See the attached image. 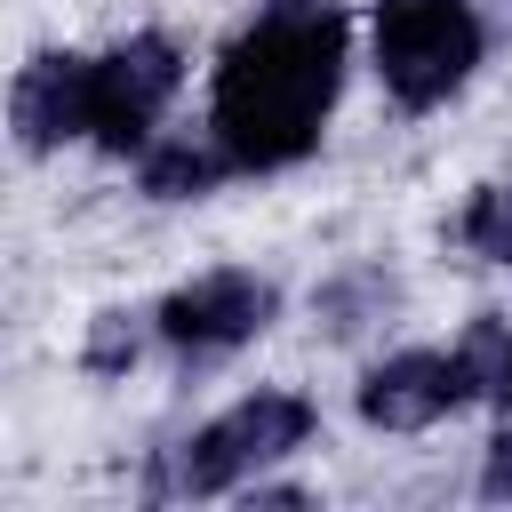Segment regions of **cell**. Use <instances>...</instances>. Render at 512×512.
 <instances>
[{"label":"cell","instance_id":"obj_6","mask_svg":"<svg viewBox=\"0 0 512 512\" xmlns=\"http://www.w3.org/2000/svg\"><path fill=\"white\" fill-rule=\"evenodd\" d=\"M464 400H472V384L456 368V344L448 352H392L360 376V424L368 432H432Z\"/></svg>","mask_w":512,"mask_h":512},{"label":"cell","instance_id":"obj_13","mask_svg":"<svg viewBox=\"0 0 512 512\" xmlns=\"http://www.w3.org/2000/svg\"><path fill=\"white\" fill-rule=\"evenodd\" d=\"M480 496L512 504V416H504V424H496V440H488V464H480Z\"/></svg>","mask_w":512,"mask_h":512},{"label":"cell","instance_id":"obj_4","mask_svg":"<svg viewBox=\"0 0 512 512\" xmlns=\"http://www.w3.org/2000/svg\"><path fill=\"white\" fill-rule=\"evenodd\" d=\"M184 88V48L168 32H128L88 64V144L112 160H136L160 136V112Z\"/></svg>","mask_w":512,"mask_h":512},{"label":"cell","instance_id":"obj_14","mask_svg":"<svg viewBox=\"0 0 512 512\" xmlns=\"http://www.w3.org/2000/svg\"><path fill=\"white\" fill-rule=\"evenodd\" d=\"M488 8V32H512V0H480Z\"/></svg>","mask_w":512,"mask_h":512},{"label":"cell","instance_id":"obj_1","mask_svg":"<svg viewBox=\"0 0 512 512\" xmlns=\"http://www.w3.org/2000/svg\"><path fill=\"white\" fill-rule=\"evenodd\" d=\"M344 88V8L336 0H272L208 80V128L240 176L296 168Z\"/></svg>","mask_w":512,"mask_h":512},{"label":"cell","instance_id":"obj_9","mask_svg":"<svg viewBox=\"0 0 512 512\" xmlns=\"http://www.w3.org/2000/svg\"><path fill=\"white\" fill-rule=\"evenodd\" d=\"M144 336H160V320L152 312H96L88 320V344H80V368L88 376H128L136 360H144Z\"/></svg>","mask_w":512,"mask_h":512},{"label":"cell","instance_id":"obj_7","mask_svg":"<svg viewBox=\"0 0 512 512\" xmlns=\"http://www.w3.org/2000/svg\"><path fill=\"white\" fill-rule=\"evenodd\" d=\"M88 64L96 56H72V48H40L16 88H8V128L16 144L40 160V152H64L72 136H88Z\"/></svg>","mask_w":512,"mask_h":512},{"label":"cell","instance_id":"obj_11","mask_svg":"<svg viewBox=\"0 0 512 512\" xmlns=\"http://www.w3.org/2000/svg\"><path fill=\"white\" fill-rule=\"evenodd\" d=\"M456 240L480 256V264H504L512 272V184H480L456 216Z\"/></svg>","mask_w":512,"mask_h":512},{"label":"cell","instance_id":"obj_5","mask_svg":"<svg viewBox=\"0 0 512 512\" xmlns=\"http://www.w3.org/2000/svg\"><path fill=\"white\" fill-rule=\"evenodd\" d=\"M272 312H280V288H272L264 272H240V264L200 272V280H184V288H168V296L152 304L160 344H168L176 360H224V352H240L248 336H264Z\"/></svg>","mask_w":512,"mask_h":512},{"label":"cell","instance_id":"obj_3","mask_svg":"<svg viewBox=\"0 0 512 512\" xmlns=\"http://www.w3.org/2000/svg\"><path fill=\"white\" fill-rule=\"evenodd\" d=\"M368 40H376L384 96L400 112H432V104H448L480 72V56H488L496 32H488L480 0H376Z\"/></svg>","mask_w":512,"mask_h":512},{"label":"cell","instance_id":"obj_12","mask_svg":"<svg viewBox=\"0 0 512 512\" xmlns=\"http://www.w3.org/2000/svg\"><path fill=\"white\" fill-rule=\"evenodd\" d=\"M504 360H512V328H504V312H480V320L464 328V344H456V368H464L472 400H480V392L496 400V384H504Z\"/></svg>","mask_w":512,"mask_h":512},{"label":"cell","instance_id":"obj_2","mask_svg":"<svg viewBox=\"0 0 512 512\" xmlns=\"http://www.w3.org/2000/svg\"><path fill=\"white\" fill-rule=\"evenodd\" d=\"M320 432V408L304 392H248L224 416H208L192 440H176L152 472V496H232L248 488L264 464L296 456Z\"/></svg>","mask_w":512,"mask_h":512},{"label":"cell","instance_id":"obj_8","mask_svg":"<svg viewBox=\"0 0 512 512\" xmlns=\"http://www.w3.org/2000/svg\"><path fill=\"white\" fill-rule=\"evenodd\" d=\"M224 176H240V168H232V152L216 144V128H200V136H152V144L136 152V192H144V200H200V192H216Z\"/></svg>","mask_w":512,"mask_h":512},{"label":"cell","instance_id":"obj_15","mask_svg":"<svg viewBox=\"0 0 512 512\" xmlns=\"http://www.w3.org/2000/svg\"><path fill=\"white\" fill-rule=\"evenodd\" d=\"M496 408L512 416V360H504V384H496Z\"/></svg>","mask_w":512,"mask_h":512},{"label":"cell","instance_id":"obj_10","mask_svg":"<svg viewBox=\"0 0 512 512\" xmlns=\"http://www.w3.org/2000/svg\"><path fill=\"white\" fill-rule=\"evenodd\" d=\"M384 304H392V280H384L376 264H352V272H336V280L312 296V312L328 320V336H352V328H368Z\"/></svg>","mask_w":512,"mask_h":512}]
</instances>
